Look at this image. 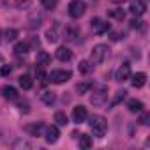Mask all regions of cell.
Masks as SVG:
<instances>
[{
  "mask_svg": "<svg viewBox=\"0 0 150 150\" xmlns=\"http://www.w3.org/2000/svg\"><path fill=\"white\" fill-rule=\"evenodd\" d=\"M88 124H90V129H92L94 136H97V138H103L106 134V131H108V122L101 115H92L88 118Z\"/></svg>",
  "mask_w": 150,
  "mask_h": 150,
  "instance_id": "6da1fadb",
  "label": "cell"
},
{
  "mask_svg": "<svg viewBox=\"0 0 150 150\" xmlns=\"http://www.w3.org/2000/svg\"><path fill=\"white\" fill-rule=\"evenodd\" d=\"M110 57V48L106 44H96L90 51V62L92 64H103Z\"/></svg>",
  "mask_w": 150,
  "mask_h": 150,
  "instance_id": "7a4b0ae2",
  "label": "cell"
},
{
  "mask_svg": "<svg viewBox=\"0 0 150 150\" xmlns=\"http://www.w3.org/2000/svg\"><path fill=\"white\" fill-rule=\"evenodd\" d=\"M71 71H64V69H57V71H51L50 74H48V81H51V83H55V85H62V83H65V81H69L71 80Z\"/></svg>",
  "mask_w": 150,
  "mask_h": 150,
  "instance_id": "3957f363",
  "label": "cell"
},
{
  "mask_svg": "<svg viewBox=\"0 0 150 150\" xmlns=\"http://www.w3.org/2000/svg\"><path fill=\"white\" fill-rule=\"evenodd\" d=\"M69 16L71 18H81L87 11V4L83 2V0H72V2L69 4Z\"/></svg>",
  "mask_w": 150,
  "mask_h": 150,
  "instance_id": "277c9868",
  "label": "cell"
},
{
  "mask_svg": "<svg viewBox=\"0 0 150 150\" xmlns=\"http://www.w3.org/2000/svg\"><path fill=\"white\" fill-rule=\"evenodd\" d=\"M106 99H108V88H106L104 85L97 87V90L90 96V103H92L94 106H103V104L106 103Z\"/></svg>",
  "mask_w": 150,
  "mask_h": 150,
  "instance_id": "5b68a950",
  "label": "cell"
},
{
  "mask_svg": "<svg viewBox=\"0 0 150 150\" xmlns=\"http://www.w3.org/2000/svg\"><path fill=\"white\" fill-rule=\"evenodd\" d=\"M90 27H92L94 34H104V32H108V30H110V23H108V21H104L103 18H92Z\"/></svg>",
  "mask_w": 150,
  "mask_h": 150,
  "instance_id": "8992f818",
  "label": "cell"
},
{
  "mask_svg": "<svg viewBox=\"0 0 150 150\" xmlns=\"http://www.w3.org/2000/svg\"><path fill=\"white\" fill-rule=\"evenodd\" d=\"M129 76H131V65H129V62H124L115 72V80L122 83V81H127Z\"/></svg>",
  "mask_w": 150,
  "mask_h": 150,
  "instance_id": "52a82bcc",
  "label": "cell"
},
{
  "mask_svg": "<svg viewBox=\"0 0 150 150\" xmlns=\"http://www.w3.org/2000/svg\"><path fill=\"white\" fill-rule=\"evenodd\" d=\"M87 118H88V113H87V108L85 106H74L72 108V122L83 124Z\"/></svg>",
  "mask_w": 150,
  "mask_h": 150,
  "instance_id": "ba28073f",
  "label": "cell"
},
{
  "mask_svg": "<svg viewBox=\"0 0 150 150\" xmlns=\"http://www.w3.org/2000/svg\"><path fill=\"white\" fill-rule=\"evenodd\" d=\"M129 11L134 16H143L146 13V2L145 0H132L131 6H129Z\"/></svg>",
  "mask_w": 150,
  "mask_h": 150,
  "instance_id": "9c48e42d",
  "label": "cell"
},
{
  "mask_svg": "<svg viewBox=\"0 0 150 150\" xmlns=\"http://www.w3.org/2000/svg\"><path fill=\"white\" fill-rule=\"evenodd\" d=\"M44 136H46V141H48V143H57V141H58V138H60L58 125H50V127H46Z\"/></svg>",
  "mask_w": 150,
  "mask_h": 150,
  "instance_id": "30bf717a",
  "label": "cell"
},
{
  "mask_svg": "<svg viewBox=\"0 0 150 150\" xmlns=\"http://www.w3.org/2000/svg\"><path fill=\"white\" fill-rule=\"evenodd\" d=\"M131 85L134 88H141L145 83H146V74L145 72H136V74H131Z\"/></svg>",
  "mask_w": 150,
  "mask_h": 150,
  "instance_id": "8fae6325",
  "label": "cell"
},
{
  "mask_svg": "<svg viewBox=\"0 0 150 150\" xmlns=\"http://www.w3.org/2000/svg\"><path fill=\"white\" fill-rule=\"evenodd\" d=\"M0 94H2V97L7 99V101H16L18 99V90L14 87H9V85L0 88Z\"/></svg>",
  "mask_w": 150,
  "mask_h": 150,
  "instance_id": "7c38bea8",
  "label": "cell"
},
{
  "mask_svg": "<svg viewBox=\"0 0 150 150\" xmlns=\"http://www.w3.org/2000/svg\"><path fill=\"white\" fill-rule=\"evenodd\" d=\"M55 57H57L60 62H69V60L72 58V51H71L69 48H65V46H60V48L55 51Z\"/></svg>",
  "mask_w": 150,
  "mask_h": 150,
  "instance_id": "4fadbf2b",
  "label": "cell"
},
{
  "mask_svg": "<svg viewBox=\"0 0 150 150\" xmlns=\"http://www.w3.org/2000/svg\"><path fill=\"white\" fill-rule=\"evenodd\" d=\"M42 129H44L42 122H35V124H32V125H27V127H25V131H27L30 136H41Z\"/></svg>",
  "mask_w": 150,
  "mask_h": 150,
  "instance_id": "5bb4252c",
  "label": "cell"
},
{
  "mask_svg": "<svg viewBox=\"0 0 150 150\" xmlns=\"http://www.w3.org/2000/svg\"><path fill=\"white\" fill-rule=\"evenodd\" d=\"M127 110H129L131 113H139V111L143 110V103L138 101V99H129V101H127Z\"/></svg>",
  "mask_w": 150,
  "mask_h": 150,
  "instance_id": "9a60e30c",
  "label": "cell"
},
{
  "mask_svg": "<svg viewBox=\"0 0 150 150\" xmlns=\"http://www.w3.org/2000/svg\"><path fill=\"white\" fill-rule=\"evenodd\" d=\"M18 81H20V87L23 90H30L34 87V81H32V78L28 76V74H21V76L18 78Z\"/></svg>",
  "mask_w": 150,
  "mask_h": 150,
  "instance_id": "2e32d148",
  "label": "cell"
},
{
  "mask_svg": "<svg viewBox=\"0 0 150 150\" xmlns=\"http://www.w3.org/2000/svg\"><path fill=\"white\" fill-rule=\"evenodd\" d=\"M35 62H37V65H42V67H44V65H50V64H51V57H50V53H46V51H39Z\"/></svg>",
  "mask_w": 150,
  "mask_h": 150,
  "instance_id": "e0dca14e",
  "label": "cell"
},
{
  "mask_svg": "<svg viewBox=\"0 0 150 150\" xmlns=\"http://www.w3.org/2000/svg\"><path fill=\"white\" fill-rule=\"evenodd\" d=\"M41 101L46 104V106H51L55 103V92H50V90H44L41 94Z\"/></svg>",
  "mask_w": 150,
  "mask_h": 150,
  "instance_id": "ac0fdd59",
  "label": "cell"
},
{
  "mask_svg": "<svg viewBox=\"0 0 150 150\" xmlns=\"http://www.w3.org/2000/svg\"><path fill=\"white\" fill-rule=\"evenodd\" d=\"M78 69H80V72L88 74V72H92L94 64H92V62H88V60H81V62H80V65H78Z\"/></svg>",
  "mask_w": 150,
  "mask_h": 150,
  "instance_id": "d6986e66",
  "label": "cell"
},
{
  "mask_svg": "<svg viewBox=\"0 0 150 150\" xmlns=\"http://www.w3.org/2000/svg\"><path fill=\"white\" fill-rule=\"evenodd\" d=\"M55 122H57V125H67L69 118H67V115L64 111H57L55 113Z\"/></svg>",
  "mask_w": 150,
  "mask_h": 150,
  "instance_id": "ffe728a7",
  "label": "cell"
},
{
  "mask_svg": "<svg viewBox=\"0 0 150 150\" xmlns=\"http://www.w3.org/2000/svg\"><path fill=\"white\" fill-rule=\"evenodd\" d=\"M28 50H30L28 42H18V44L14 46V53H16V55H25V53H28Z\"/></svg>",
  "mask_w": 150,
  "mask_h": 150,
  "instance_id": "44dd1931",
  "label": "cell"
},
{
  "mask_svg": "<svg viewBox=\"0 0 150 150\" xmlns=\"http://www.w3.org/2000/svg\"><path fill=\"white\" fill-rule=\"evenodd\" d=\"M80 146L81 148H90L92 146V138L88 136V134H80Z\"/></svg>",
  "mask_w": 150,
  "mask_h": 150,
  "instance_id": "7402d4cb",
  "label": "cell"
},
{
  "mask_svg": "<svg viewBox=\"0 0 150 150\" xmlns=\"http://www.w3.org/2000/svg\"><path fill=\"white\" fill-rule=\"evenodd\" d=\"M92 88V81H83V83H80L78 87H76V90L80 92V96H83V94H88V90Z\"/></svg>",
  "mask_w": 150,
  "mask_h": 150,
  "instance_id": "603a6c76",
  "label": "cell"
},
{
  "mask_svg": "<svg viewBox=\"0 0 150 150\" xmlns=\"http://www.w3.org/2000/svg\"><path fill=\"white\" fill-rule=\"evenodd\" d=\"M125 94H127L125 90H118V92L115 94V97H113V101H111V104H113V106H117L118 103H122V101L125 99Z\"/></svg>",
  "mask_w": 150,
  "mask_h": 150,
  "instance_id": "cb8c5ba5",
  "label": "cell"
},
{
  "mask_svg": "<svg viewBox=\"0 0 150 150\" xmlns=\"http://www.w3.org/2000/svg\"><path fill=\"white\" fill-rule=\"evenodd\" d=\"M110 16L111 18H115V20H124V16H125V13L122 11V9H113V11H110Z\"/></svg>",
  "mask_w": 150,
  "mask_h": 150,
  "instance_id": "d4e9b609",
  "label": "cell"
},
{
  "mask_svg": "<svg viewBox=\"0 0 150 150\" xmlns=\"http://www.w3.org/2000/svg\"><path fill=\"white\" fill-rule=\"evenodd\" d=\"M46 39H48L50 42H57V41H58V34H57V30H55V28H53V30L50 28V30L46 32Z\"/></svg>",
  "mask_w": 150,
  "mask_h": 150,
  "instance_id": "484cf974",
  "label": "cell"
},
{
  "mask_svg": "<svg viewBox=\"0 0 150 150\" xmlns=\"http://www.w3.org/2000/svg\"><path fill=\"white\" fill-rule=\"evenodd\" d=\"M41 6L44 7V9H55L57 7V0H41Z\"/></svg>",
  "mask_w": 150,
  "mask_h": 150,
  "instance_id": "4316f807",
  "label": "cell"
},
{
  "mask_svg": "<svg viewBox=\"0 0 150 150\" xmlns=\"http://www.w3.org/2000/svg\"><path fill=\"white\" fill-rule=\"evenodd\" d=\"M18 37V30H14V28H7L6 30V39L7 41H14Z\"/></svg>",
  "mask_w": 150,
  "mask_h": 150,
  "instance_id": "83f0119b",
  "label": "cell"
},
{
  "mask_svg": "<svg viewBox=\"0 0 150 150\" xmlns=\"http://www.w3.org/2000/svg\"><path fill=\"white\" fill-rule=\"evenodd\" d=\"M35 74H37V78L41 80V81H46V72H44V69H42V65H39L37 69H35Z\"/></svg>",
  "mask_w": 150,
  "mask_h": 150,
  "instance_id": "f1b7e54d",
  "label": "cell"
},
{
  "mask_svg": "<svg viewBox=\"0 0 150 150\" xmlns=\"http://www.w3.org/2000/svg\"><path fill=\"white\" fill-rule=\"evenodd\" d=\"M139 113H141V115H139V124L146 125V124H148V120H150V115H148L146 111H143V110H141Z\"/></svg>",
  "mask_w": 150,
  "mask_h": 150,
  "instance_id": "f546056e",
  "label": "cell"
},
{
  "mask_svg": "<svg viewBox=\"0 0 150 150\" xmlns=\"http://www.w3.org/2000/svg\"><path fill=\"white\" fill-rule=\"evenodd\" d=\"M129 23H131V28H136V30H139V28L143 27V21H141V20H138V18H134V20H131Z\"/></svg>",
  "mask_w": 150,
  "mask_h": 150,
  "instance_id": "4dcf8cb0",
  "label": "cell"
},
{
  "mask_svg": "<svg viewBox=\"0 0 150 150\" xmlns=\"http://www.w3.org/2000/svg\"><path fill=\"white\" fill-rule=\"evenodd\" d=\"M11 71H13L11 65H2V67H0V76H9Z\"/></svg>",
  "mask_w": 150,
  "mask_h": 150,
  "instance_id": "1f68e13d",
  "label": "cell"
},
{
  "mask_svg": "<svg viewBox=\"0 0 150 150\" xmlns=\"http://www.w3.org/2000/svg\"><path fill=\"white\" fill-rule=\"evenodd\" d=\"M18 146H23V148H30V143H27V141L20 139V141H16V143H14V148H18Z\"/></svg>",
  "mask_w": 150,
  "mask_h": 150,
  "instance_id": "d6a6232c",
  "label": "cell"
},
{
  "mask_svg": "<svg viewBox=\"0 0 150 150\" xmlns=\"http://www.w3.org/2000/svg\"><path fill=\"white\" fill-rule=\"evenodd\" d=\"M18 108H20V111H23V113H28V111H30L27 103H20V106H18Z\"/></svg>",
  "mask_w": 150,
  "mask_h": 150,
  "instance_id": "836d02e7",
  "label": "cell"
},
{
  "mask_svg": "<svg viewBox=\"0 0 150 150\" xmlns=\"http://www.w3.org/2000/svg\"><path fill=\"white\" fill-rule=\"evenodd\" d=\"M16 6H18V7H23V6H28V0H16Z\"/></svg>",
  "mask_w": 150,
  "mask_h": 150,
  "instance_id": "e575fe53",
  "label": "cell"
},
{
  "mask_svg": "<svg viewBox=\"0 0 150 150\" xmlns=\"http://www.w3.org/2000/svg\"><path fill=\"white\" fill-rule=\"evenodd\" d=\"M111 2H115V4H122V2H125V0H111Z\"/></svg>",
  "mask_w": 150,
  "mask_h": 150,
  "instance_id": "d590c367",
  "label": "cell"
}]
</instances>
